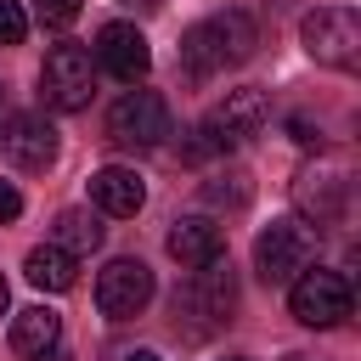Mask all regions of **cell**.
I'll list each match as a JSON object with an SVG mask.
<instances>
[{"label":"cell","mask_w":361,"mask_h":361,"mask_svg":"<svg viewBox=\"0 0 361 361\" xmlns=\"http://www.w3.org/2000/svg\"><path fill=\"white\" fill-rule=\"evenodd\" d=\"M254 45H259V28H254V17L243 6L209 11L203 23H192L180 34V73L192 85H203V79H214L226 68H243L254 56Z\"/></svg>","instance_id":"cell-1"},{"label":"cell","mask_w":361,"mask_h":361,"mask_svg":"<svg viewBox=\"0 0 361 361\" xmlns=\"http://www.w3.org/2000/svg\"><path fill=\"white\" fill-rule=\"evenodd\" d=\"M265 118H271L265 90H254V85L226 90V96L197 118V130H192V141H186V158H220V152H237V147H248V141L265 130Z\"/></svg>","instance_id":"cell-2"},{"label":"cell","mask_w":361,"mask_h":361,"mask_svg":"<svg viewBox=\"0 0 361 361\" xmlns=\"http://www.w3.org/2000/svg\"><path fill=\"white\" fill-rule=\"evenodd\" d=\"M90 96H96V56L73 39L51 45L39 62V102L51 113H79V107H90Z\"/></svg>","instance_id":"cell-3"},{"label":"cell","mask_w":361,"mask_h":361,"mask_svg":"<svg viewBox=\"0 0 361 361\" xmlns=\"http://www.w3.org/2000/svg\"><path fill=\"white\" fill-rule=\"evenodd\" d=\"M305 265H316V231L305 226V220H271L259 237H254V271H259V282H271V288H288Z\"/></svg>","instance_id":"cell-4"},{"label":"cell","mask_w":361,"mask_h":361,"mask_svg":"<svg viewBox=\"0 0 361 361\" xmlns=\"http://www.w3.org/2000/svg\"><path fill=\"white\" fill-rule=\"evenodd\" d=\"M299 45L310 51V62L350 73V68L361 62V17H355L350 6H316V11L299 23Z\"/></svg>","instance_id":"cell-5"},{"label":"cell","mask_w":361,"mask_h":361,"mask_svg":"<svg viewBox=\"0 0 361 361\" xmlns=\"http://www.w3.org/2000/svg\"><path fill=\"white\" fill-rule=\"evenodd\" d=\"M231 310H237V276H231V259L220 254V259H209V265L192 271L186 293L175 299V316H192V333L203 338L220 322H231Z\"/></svg>","instance_id":"cell-6"},{"label":"cell","mask_w":361,"mask_h":361,"mask_svg":"<svg viewBox=\"0 0 361 361\" xmlns=\"http://www.w3.org/2000/svg\"><path fill=\"white\" fill-rule=\"evenodd\" d=\"M288 310H293V322H305V327H338L350 310H355V293H350V276L344 271H299L293 282H288Z\"/></svg>","instance_id":"cell-7"},{"label":"cell","mask_w":361,"mask_h":361,"mask_svg":"<svg viewBox=\"0 0 361 361\" xmlns=\"http://www.w3.org/2000/svg\"><path fill=\"white\" fill-rule=\"evenodd\" d=\"M169 135V102L158 90H124L107 107V141L118 147H158Z\"/></svg>","instance_id":"cell-8"},{"label":"cell","mask_w":361,"mask_h":361,"mask_svg":"<svg viewBox=\"0 0 361 361\" xmlns=\"http://www.w3.org/2000/svg\"><path fill=\"white\" fill-rule=\"evenodd\" d=\"M152 293H158V282H152V271L141 259H113L96 276V310L107 322H135L152 305Z\"/></svg>","instance_id":"cell-9"},{"label":"cell","mask_w":361,"mask_h":361,"mask_svg":"<svg viewBox=\"0 0 361 361\" xmlns=\"http://www.w3.org/2000/svg\"><path fill=\"white\" fill-rule=\"evenodd\" d=\"M0 152H6L11 169L39 175V169L56 164V124L45 113H11L6 130H0Z\"/></svg>","instance_id":"cell-10"},{"label":"cell","mask_w":361,"mask_h":361,"mask_svg":"<svg viewBox=\"0 0 361 361\" xmlns=\"http://www.w3.org/2000/svg\"><path fill=\"white\" fill-rule=\"evenodd\" d=\"M96 68L113 73L118 85H141L147 68H152V45H147V34H141L135 23H107V28L96 34Z\"/></svg>","instance_id":"cell-11"},{"label":"cell","mask_w":361,"mask_h":361,"mask_svg":"<svg viewBox=\"0 0 361 361\" xmlns=\"http://www.w3.org/2000/svg\"><path fill=\"white\" fill-rule=\"evenodd\" d=\"M293 203L316 220V226H333L350 203V169L344 164H322V169H305L293 180Z\"/></svg>","instance_id":"cell-12"},{"label":"cell","mask_w":361,"mask_h":361,"mask_svg":"<svg viewBox=\"0 0 361 361\" xmlns=\"http://www.w3.org/2000/svg\"><path fill=\"white\" fill-rule=\"evenodd\" d=\"M164 248H169V259H180L186 271H197V265H209V259L226 254V231H220L209 214H180V220L169 226Z\"/></svg>","instance_id":"cell-13"},{"label":"cell","mask_w":361,"mask_h":361,"mask_svg":"<svg viewBox=\"0 0 361 361\" xmlns=\"http://www.w3.org/2000/svg\"><path fill=\"white\" fill-rule=\"evenodd\" d=\"M90 203H96L102 214H113V220H130V214H141L147 186H141L135 169H124V164H102V169L90 175Z\"/></svg>","instance_id":"cell-14"},{"label":"cell","mask_w":361,"mask_h":361,"mask_svg":"<svg viewBox=\"0 0 361 361\" xmlns=\"http://www.w3.org/2000/svg\"><path fill=\"white\" fill-rule=\"evenodd\" d=\"M23 276H28L39 293H68V288L79 282V259H73L68 248H56V243H39V248H28Z\"/></svg>","instance_id":"cell-15"},{"label":"cell","mask_w":361,"mask_h":361,"mask_svg":"<svg viewBox=\"0 0 361 361\" xmlns=\"http://www.w3.org/2000/svg\"><path fill=\"white\" fill-rule=\"evenodd\" d=\"M56 338H62V316H56L51 305H28V310H17V316H11V344H17L23 355L51 350Z\"/></svg>","instance_id":"cell-16"},{"label":"cell","mask_w":361,"mask_h":361,"mask_svg":"<svg viewBox=\"0 0 361 361\" xmlns=\"http://www.w3.org/2000/svg\"><path fill=\"white\" fill-rule=\"evenodd\" d=\"M56 248H68L73 259H85V254H96L102 248V220L90 214V209H62L56 214V237H51Z\"/></svg>","instance_id":"cell-17"},{"label":"cell","mask_w":361,"mask_h":361,"mask_svg":"<svg viewBox=\"0 0 361 361\" xmlns=\"http://www.w3.org/2000/svg\"><path fill=\"white\" fill-rule=\"evenodd\" d=\"M203 203H226V209H243L248 203V175H214L203 186Z\"/></svg>","instance_id":"cell-18"},{"label":"cell","mask_w":361,"mask_h":361,"mask_svg":"<svg viewBox=\"0 0 361 361\" xmlns=\"http://www.w3.org/2000/svg\"><path fill=\"white\" fill-rule=\"evenodd\" d=\"M23 34H28V11L17 0H0V45H23Z\"/></svg>","instance_id":"cell-19"},{"label":"cell","mask_w":361,"mask_h":361,"mask_svg":"<svg viewBox=\"0 0 361 361\" xmlns=\"http://www.w3.org/2000/svg\"><path fill=\"white\" fill-rule=\"evenodd\" d=\"M79 6H85V0H34V11H39L45 28H68V23L79 17Z\"/></svg>","instance_id":"cell-20"},{"label":"cell","mask_w":361,"mask_h":361,"mask_svg":"<svg viewBox=\"0 0 361 361\" xmlns=\"http://www.w3.org/2000/svg\"><path fill=\"white\" fill-rule=\"evenodd\" d=\"M17 214H23V192L11 180H0V220H17Z\"/></svg>","instance_id":"cell-21"},{"label":"cell","mask_w":361,"mask_h":361,"mask_svg":"<svg viewBox=\"0 0 361 361\" xmlns=\"http://www.w3.org/2000/svg\"><path fill=\"white\" fill-rule=\"evenodd\" d=\"M34 361H73V355H68L62 344H51V350H34Z\"/></svg>","instance_id":"cell-22"},{"label":"cell","mask_w":361,"mask_h":361,"mask_svg":"<svg viewBox=\"0 0 361 361\" xmlns=\"http://www.w3.org/2000/svg\"><path fill=\"white\" fill-rule=\"evenodd\" d=\"M124 361H158V350H130Z\"/></svg>","instance_id":"cell-23"},{"label":"cell","mask_w":361,"mask_h":361,"mask_svg":"<svg viewBox=\"0 0 361 361\" xmlns=\"http://www.w3.org/2000/svg\"><path fill=\"white\" fill-rule=\"evenodd\" d=\"M6 305H11V293H6V276H0V316H6Z\"/></svg>","instance_id":"cell-24"},{"label":"cell","mask_w":361,"mask_h":361,"mask_svg":"<svg viewBox=\"0 0 361 361\" xmlns=\"http://www.w3.org/2000/svg\"><path fill=\"white\" fill-rule=\"evenodd\" d=\"M226 361H243V355H226Z\"/></svg>","instance_id":"cell-25"},{"label":"cell","mask_w":361,"mask_h":361,"mask_svg":"<svg viewBox=\"0 0 361 361\" xmlns=\"http://www.w3.org/2000/svg\"><path fill=\"white\" fill-rule=\"evenodd\" d=\"M0 107H6V90H0Z\"/></svg>","instance_id":"cell-26"}]
</instances>
